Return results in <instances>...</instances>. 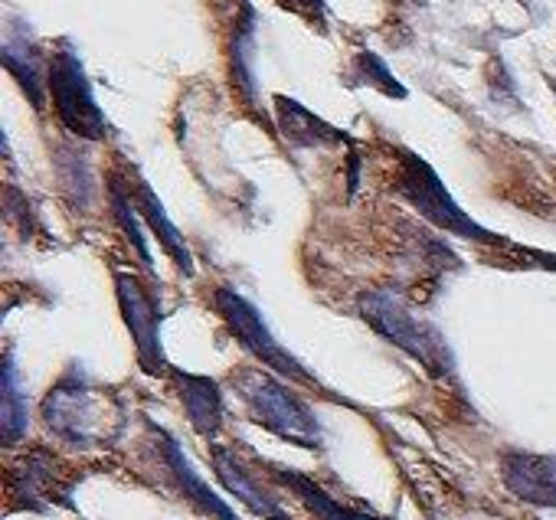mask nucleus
Returning a JSON list of instances; mask_svg holds the SVG:
<instances>
[{
	"label": "nucleus",
	"mask_w": 556,
	"mask_h": 520,
	"mask_svg": "<svg viewBox=\"0 0 556 520\" xmlns=\"http://www.w3.org/2000/svg\"><path fill=\"white\" fill-rule=\"evenodd\" d=\"M278 8H286V11L305 17L312 27L325 30V0H278Z\"/></svg>",
	"instance_id": "obj_22"
},
{
	"label": "nucleus",
	"mask_w": 556,
	"mask_h": 520,
	"mask_svg": "<svg viewBox=\"0 0 556 520\" xmlns=\"http://www.w3.org/2000/svg\"><path fill=\"white\" fill-rule=\"evenodd\" d=\"M50 96L56 105V118L63 122L70 135L86 138V141L109 138V118L99 109L86 66L70 43H63L50 63Z\"/></svg>",
	"instance_id": "obj_5"
},
{
	"label": "nucleus",
	"mask_w": 556,
	"mask_h": 520,
	"mask_svg": "<svg viewBox=\"0 0 556 520\" xmlns=\"http://www.w3.org/2000/svg\"><path fill=\"white\" fill-rule=\"evenodd\" d=\"M161 458H164V465H167V471L174 474V481L180 484V491L187 494V500L197 507V510H203V513H210V517H216V520H239L203 481H200V474L193 471V465L184 458V452H180V445L167 435V432H161Z\"/></svg>",
	"instance_id": "obj_15"
},
{
	"label": "nucleus",
	"mask_w": 556,
	"mask_h": 520,
	"mask_svg": "<svg viewBox=\"0 0 556 520\" xmlns=\"http://www.w3.org/2000/svg\"><path fill=\"white\" fill-rule=\"evenodd\" d=\"M4 66L8 73L21 83V89L27 92V99L34 102V109H43V96L50 89V73L43 66V53L30 37V27L24 21H14L4 40Z\"/></svg>",
	"instance_id": "obj_10"
},
{
	"label": "nucleus",
	"mask_w": 556,
	"mask_h": 520,
	"mask_svg": "<svg viewBox=\"0 0 556 520\" xmlns=\"http://www.w3.org/2000/svg\"><path fill=\"white\" fill-rule=\"evenodd\" d=\"M271 102H275L278 128H282L286 141L295 144V148H325V144H348L351 141L341 128H334L325 118L312 115L305 105H299L289 96H275Z\"/></svg>",
	"instance_id": "obj_12"
},
{
	"label": "nucleus",
	"mask_w": 556,
	"mask_h": 520,
	"mask_svg": "<svg viewBox=\"0 0 556 520\" xmlns=\"http://www.w3.org/2000/svg\"><path fill=\"white\" fill-rule=\"evenodd\" d=\"M0 393H4V409H0V416H4V442L14 445L24 439L30 426V399L21 386L17 364L11 354L4 357V370H0Z\"/></svg>",
	"instance_id": "obj_16"
},
{
	"label": "nucleus",
	"mask_w": 556,
	"mask_h": 520,
	"mask_svg": "<svg viewBox=\"0 0 556 520\" xmlns=\"http://www.w3.org/2000/svg\"><path fill=\"white\" fill-rule=\"evenodd\" d=\"M135 206H138L141 219H144V223L154 229V236L161 239V249L174 258V266H177L187 279H193V272H197V266H193V252H190V245H187L184 232L167 219V213H164V206H161L157 193L151 190V183H144V180L138 183Z\"/></svg>",
	"instance_id": "obj_14"
},
{
	"label": "nucleus",
	"mask_w": 556,
	"mask_h": 520,
	"mask_svg": "<svg viewBox=\"0 0 556 520\" xmlns=\"http://www.w3.org/2000/svg\"><path fill=\"white\" fill-rule=\"evenodd\" d=\"M115 295H118V308H122V318L135 338V351H138V364L144 373L151 377H161V373H170L174 367H167V357H164V344H161V318H157V305L154 299L144 292V286L128 276V272H118L115 276Z\"/></svg>",
	"instance_id": "obj_8"
},
{
	"label": "nucleus",
	"mask_w": 556,
	"mask_h": 520,
	"mask_svg": "<svg viewBox=\"0 0 556 520\" xmlns=\"http://www.w3.org/2000/svg\"><path fill=\"white\" fill-rule=\"evenodd\" d=\"M396 193L422 216L429 219L432 226L452 232V236H462V239H471L478 245H494V249H504V252H517L514 242H507L504 236L484 229L481 223H475L458 203L455 196L445 190L442 177L429 167V161H422L419 154L413 151H400V170H396Z\"/></svg>",
	"instance_id": "obj_1"
},
{
	"label": "nucleus",
	"mask_w": 556,
	"mask_h": 520,
	"mask_svg": "<svg viewBox=\"0 0 556 520\" xmlns=\"http://www.w3.org/2000/svg\"><path fill=\"white\" fill-rule=\"evenodd\" d=\"M70 491L73 478L47 448H30L8 468V500L14 510H47L53 504H66Z\"/></svg>",
	"instance_id": "obj_7"
},
{
	"label": "nucleus",
	"mask_w": 556,
	"mask_h": 520,
	"mask_svg": "<svg viewBox=\"0 0 556 520\" xmlns=\"http://www.w3.org/2000/svg\"><path fill=\"white\" fill-rule=\"evenodd\" d=\"M252 34H255V14L245 4L242 17L236 21L232 34V83L242 92L245 105H255V76H252Z\"/></svg>",
	"instance_id": "obj_18"
},
{
	"label": "nucleus",
	"mask_w": 556,
	"mask_h": 520,
	"mask_svg": "<svg viewBox=\"0 0 556 520\" xmlns=\"http://www.w3.org/2000/svg\"><path fill=\"white\" fill-rule=\"evenodd\" d=\"M60 164H66V167L73 164V170L86 167V164H83V157H79L76 151H63V154H60ZM66 167H63V174H70ZM73 183H76V193H73V196H76L79 203H86V206H89V200H92V180H89V170L73 174Z\"/></svg>",
	"instance_id": "obj_21"
},
{
	"label": "nucleus",
	"mask_w": 556,
	"mask_h": 520,
	"mask_svg": "<svg viewBox=\"0 0 556 520\" xmlns=\"http://www.w3.org/2000/svg\"><path fill=\"white\" fill-rule=\"evenodd\" d=\"M210 461H213V468H216V478L226 484V491L236 494L252 513H258V517H265V520H292V517L282 510V504H278V500H275L249 471H245V465H242L229 448L213 445V448H210Z\"/></svg>",
	"instance_id": "obj_11"
},
{
	"label": "nucleus",
	"mask_w": 556,
	"mask_h": 520,
	"mask_svg": "<svg viewBox=\"0 0 556 520\" xmlns=\"http://www.w3.org/2000/svg\"><path fill=\"white\" fill-rule=\"evenodd\" d=\"M275 474L282 478V481L305 500V507H308L318 520H380V517H370V513H361V510H351V507L338 504L334 497L325 494V487H318L315 481H308V478L299 474V471L275 468Z\"/></svg>",
	"instance_id": "obj_17"
},
{
	"label": "nucleus",
	"mask_w": 556,
	"mask_h": 520,
	"mask_svg": "<svg viewBox=\"0 0 556 520\" xmlns=\"http://www.w3.org/2000/svg\"><path fill=\"white\" fill-rule=\"evenodd\" d=\"M354 69L361 73V79H364V83L377 86L383 96H390V99H406V89L396 83V76L387 69V63H383L380 56H374V53H357Z\"/></svg>",
	"instance_id": "obj_20"
},
{
	"label": "nucleus",
	"mask_w": 556,
	"mask_h": 520,
	"mask_svg": "<svg viewBox=\"0 0 556 520\" xmlns=\"http://www.w3.org/2000/svg\"><path fill=\"white\" fill-rule=\"evenodd\" d=\"M549 86H553V92H556V79H549Z\"/></svg>",
	"instance_id": "obj_23"
},
{
	"label": "nucleus",
	"mask_w": 556,
	"mask_h": 520,
	"mask_svg": "<svg viewBox=\"0 0 556 520\" xmlns=\"http://www.w3.org/2000/svg\"><path fill=\"white\" fill-rule=\"evenodd\" d=\"M232 386L258 426H265L268 432L282 435L286 442H295L302 448H321V426L315 413L299 396H292L275 377L262 370H239Z\"/></svg>",
	"instance_id": "obj_4"
},
{
	"label": "nucleus",
	"mask_w": 556,
	"mask_h": 520,
	"mask_svg": "<svg viewBox=\"0 0 556 520\" xmlns=\"http://www.w3.org/2000/svg\"><path fill=\"white\" fill-rule=\"evenodd\" d=\"M43 422L63 442L76 448H92L105 445L118 432L122 413L105 393L92 390L86 380H63L43 399Z\"/></svg>",
	"instance_id": "obj_2"
},
{
	"label": "nucleus",
	"mask_w": 556,
	"mask_h": 520,
	"mask_svg": "<svg viewBox=\"0 0 556 520\" xmlns=\"http://www.w3.org/2000/svg\"><path fill=\"white\" fill-rule=\"evenodd\" d=\"M357 308H361L364 321L380 338H387L390 344H396L400 351L416 357L432 377H452V351H448L445 338L439 334V328L422 321L400 295L367 292L357 302Z\"/></svg>",
	"instance_id": "obj_3"
},
{
	"label": "nucleus",
	"mask_w": 556,
	"mask_h": 520,
	"mask_svg": "<svg viewBox=\"0 0 556 520\" xmlns=\"http://www.w3.org/2000/svg\"><path fill=\"white\" fill-rule=\"evenodd\" d=\"M213 308H216V315L223 318V325L229 328V334H232L249 354H255L268 370L282 373V377H289V380H295V383H305V386H312V390H325L321 380H315V377H312V373H308L282 344H278V341L271 338V331L265 328L258 308H255L249 299H242L239 292L219 286V289L213 292Z\"/></svg>",
	"instance_id": "obj_6"
},
{
	"label": "nucleus",
	"mask_w": 556,
	"mask_h": 520,
	"mask_svg": "<svg viewBox=\"0 0 556 520\" xmlns=\"http://www.w3.org/2000/svg\"><path fill=\"white\" fill-rule=\"evenodd\" d=\"M501 478L514 497L536 504V507H556V458L553 455L507 452L501 458Z\"/></svg>",
	"instance_id": "obj_9"
},
{
	"label": "nucleus",
	"mask_w": 556,
	"mask_h": 520,
	"mask_svg": "<svg viewBox=\"0 0 556 520\" xmlns=\"http://www.w3.org/2000/svg\"><path fill=\"white\" fill-rule=\"evenodd\" d=\"M109 196H112V210H115V219L122 223V229H125V236H128V242L135 245V252H138V258L144 263V269H154V258H151V249H148V239H144V232H141V213H138V206H135V196L118 183V180H112V187H109Z\"/></svg>",
	"instance_id": "obj_19"
},
{
	"label": "nucleus",
	"mask_w": 556,
	"mask_h": 520,
	"mask_svg": "<svg viewBox=\"0 0 556 520\" xmlns=\"http://www.w3.org/2000/svg\"><path fill=\"white\" fill-rule=\"evenodd\" d=\"M177 390H180V399H184V409H187V419L190 426L200 432V435H213L223 422V396H219V383L210 380V377H197V373H184V370H170Z\"/></svg>",
	"instance_id": "obj_13"
}]
</instances>
